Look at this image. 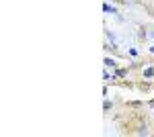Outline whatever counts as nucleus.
Returning <instances> with one entry per match:
<instances>
[{"mask_svg":"<svg viewBox=\"0 0 154 137\" xmlns=\"http://www.w3.org/2000/svg\"><path fill=\"white\" fill-rule=\"evenodd\" d=\"M103 10H105L107 14H109V12H111V14H119V10L115 8V6H111L109 2H105V4H103Z\"/></svg>","mask_w":154,"mask_h":137,"instance_id":"7ed1b4c3","label":"nucleus"},{"mask_svg":"<svg viewBox=\"0 0 154 137\" xmlns=\"http://www.w3.org/2000/svg\"><path fill=\"white\" fill-rule=\"evenodd\" d=\"M148 106H154V98H152V100H150V103H148Z\"/></svg>","mask_w":154,"mask_h":137,"instance_id":"f8f14e48","label":"nucleus"},{"mask_svg":"<svg viewBox=\"0 0 154 137\" xmlns=\"http://www.w3.org/2000/svg\"><path fill=\"white\" fill-rule=\"evenodd\" d=\"M125 106H130V109H142L144 103H142V100H128Z\"/></svg>","mask_w":154,"mask_h":137,"instance_id":"20e7f679","label":"nucleus"},{"mask_svg":"<svg viewBox=\"0 0 154 137\" xmlns=\"http://www.w3.org/2000/svg\"><path fill=\"white\" fill-rule=\"evenodd\" d=\"M148 37H152V39H154V29H150V33H148Z\"/></svg>","mask_w":154,"mask_h":137,"instance_id":"9b49d317","label":"nucleus"},{"mask_svg":"<svg viewBox=\"0 0 154 137\" xmlns=\"http://www.w3.org/2000/svg\"><path fill=\"white\" fill-rule=\"evenodd\" d=\"M150 53H154V45H152V47H150Z\"/></svg>","mask_w":154,"mask_h":137,"instance_id":"ddd939ff","label":"nucleus"},{"mask_svg":"<svg viewBox=\"0 0 154 137\" xmlns=\"http://www.w3.org/2000/svg\"><path fill=\"white\" fill-rule=\"evenodd\" d=\"M107 39H111V41H115V33H111V31H105Z\"/></svg>","mask_w":154,"mask_h":137,"instance_id":"9d476101","label":"nucleus"},{"mask_svg":"<svg viewBox=\"0 0 154 137\" xmlns=\"http://www.w3.org/2000/svg\"><path fill=\"white\" fill-rule=\"evenodd\" d=\"M105 49H107V51H111V53H115V55H119V49H117V45H115V43H111V45H109V43H105Z\"/></svg>","mask_w":154,"mask_h":137,"instance_id":"6e6552de","label":"nucleus"},{"mask_svg":"<svg viewBox=\"0 0 154 137\" xmlns=\"http://www.w3.org/2000/svg\"><path fill=\"white\" fill-rule=\"evenodd\" d=\"M109 109H113V103H111L109 98H105V103H103V111H109Z\"/></svg>","mask_w":154,"mask_h":137,"instance_id":"1a4fd4ad","label":"nucleus"},{"mask_svg":"<svg viewBox=\"0 0 154 137\" xmlns=\"http://www.w3.org/2000/svg\"><path fill=\"white\" fill-rule=\"evenodd\" d=\"M142 76L144 78H148V80H154V66H146L142 72Z\"/></svg>","mask_w":154,"mask_h":137,"instance_id":"f03ea898","label":"nucleus"},{"mask_svg":"<svg viewBox=\"0 0 154 137\" xmlns=\"http://www.w3.org/2000/svg\"><path fill=\"white\" fill-rule=\"evenodd\" d=\"M136 88H138L140 92H150L154 88V82H150L148 78H146L144 82H138V84H136Z\"/></svg>","mask_w":154,"mask_h":137,"instance_id":"f257e3e1","label":"nucleus"},{"mask_svg":"<svg viewBox=\"0 0 154 137\" xmlns=\"http://www.w3.org/2000/svg\"><path fill=\"white\" fill-rule=\"evenodd\" d=\"M103 64H105V68H117V61H115L113 57H105Z\"/></svg>","mask_w":154,"mask_h":137,"instance_id":"0eeeda50","label":"nucleus"},{"mask_svg":"<svg viewBox=\"0 0 154 137\" xmlns=\"http://www.w3.org/2000/svg\"><path fill=\"white\" fill-rule=\"evenodd\" d=\"M128 72H130L128 68H117L115 70V76H117V78H128Z\"/></svg>","mask_w":154,"mask_h":137,"instance_id":"39448f33","label":"nucleus"},{"mask_svg":"<svg viewBox=\"0 0 154 137\" xmlns=\"http://www.w3.org/2000/svg\"><path fill=\"white\" fill-rule=\"evenodd\" d=\"M138 39H140V41H146V39H148V33H146V27H140V29H138Z\"/></svg>","mask_w":154,"mask_h":137,"instance_id":"423d86ee","label":"nucleus"}]
</instances>
